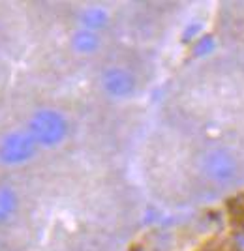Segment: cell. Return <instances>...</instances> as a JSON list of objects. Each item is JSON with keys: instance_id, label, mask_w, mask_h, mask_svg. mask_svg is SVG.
Wrapping results in <instances>:
<instances>
[{"instance_id": "1", "label": "cell", "mask_w": 244, "mask_h": 251, "mask_svg": "<svg viewBox=\"0 0 244 251\" xmlns=\"http://www.w3.org/2000/svg\"><path fill=\"white\" fill-rule=\"evenodd\" d=\"M27 129L30 131L38 147L54 148L62 145L70 133L68 118L56 109H38L28 120Z\"/></svg>"}, {"instance_id": "2", "label": "cell", "mask_w": 244, "mask_h": 251, "mask_svg": "<svg viewBox=\"0 0 244 251\" xmlns=\"http://www.w3.org/2000/svg\"><path fill=\"white\" fill-rule=\"evenodd\" d=\"M199 171L209 182L216 186H229L237 182V178L243 173L237 154L223 147L207 150L199 159Z\"/></svg>"}, {"instance_id": "3", "label": "cell", "mask_w": 244, "mask_h": 251, "mask_svg": "<svg viewBox=\"0 0 244 251\" xmlns=\"http://www.w3.org/2000/svg\"><path fill=\"white\" fill-rule=\"evenodd\" d=\"M38 143L28 129H15L0 139V163L23 165L30 161L38 152Z\"/></svg>"}, {"instance_id": "4", "label": "cell", "mask_w": 244, "mask_h": 251, "mask_svg": "<svg viewBox=\"0 0 244 251\" xmlns=\"http://www.w3.org/2000/svg\"><path fill=\"white\" fill-rule=\"evenodd\" d=\"M102 90L113 100H128L136 94L137 81L134 74L122 66H109L100 77Z\"/></svg>"}, {"instance_id": "5", "label": "cell", "mask_w": 244, "mask_h": 251, "mask_svg": "<svg viewBox=\"0 0 244 251\" xmlns=\"http://www.w3.org/2000/svg\"><path fill=\"white\" fill-rule=\"evenodd\" d=\"M109 21H111L109 11L106 8H102V6H88L79 15L81 28H86V30H92V32H100L104 30V28H107Z\"/></svg>"}, {"instance_id": "6", "label": "cell", "mask_w": 244, "mask_h": 251, "mask_svg": "<svg viewBox=\"0 0 244 251\" xmlns=\"http://www.w3.org/2000/svg\"><path fill=\"white\" fill-rule=\"evenodd\" d=\"M72 49L79 54H94L100 45H102V40H100V34L92 30H86V28H77L72 36Z\"/></svg>"}, {"instance_id": "7", "label": "cell", "mask_w": 244, "mask_h": 251, "mask_svg": "<svg viewBox=\"0 0 244 251\" xmlns=\"http://www.w3.org/2000/svg\"><path fill=\"white\" fill-rule=\"evenodd\" d=\"M19 208V197L15 189L0 184V223H6Z\"/></svg>"}, {"instance_id": "8", "label": "cell", "mask_w": 244, "mask_h": 251, "mask_svg": "<svg viewBox=\"0 0 244 251\" xmlns=\"http://www.w3.org/2000/svg\"><path fill=\"white\" fill-rule=\"evenodd\" d=\"M216 47H218V42H216L213 34H203L191 43V54L195 58H205V56L213 54L216 51Z\"/></svg>"}, {"instance_id": "9", "label": "cell", "mask_w": 244, "mask_h": 251, "mask_svg": "<svg viewBox=\"0 0 244 251\" xmlns=\"http://www.w3.org/2000/svg\"><path fill=\"white\" fill-rule=\"evenodd\" d=\"M203 25L201 23H193V25H188L186 30L182 32V42H190L193 43L199 36H203Z\"/></svg>"}, {"instance_id": "10", "label": "cell", "mask_w": 244, "mask_h": 251, "mask_svg": "<svg viewBox=\"0 0 244 251\" xmlns=\"http://www.w3.org/2000/svg\"><path fill=\"white\" fill-rule=\"evenodd\" d=\"M231 246H233V251H244V227L233 232Z\"/></svg>"}]
</instances>
